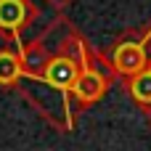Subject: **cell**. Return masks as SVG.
Here are the masks:
<instances>
[{
  "mask_svg": "<svg viewBox=\"0 0 151 151\" xmlns=\"http://www.w3.org/2000/svg\"><path fill=\"white\" fill-rule=\"evenodd\" d=\"M40 19V8L32 0H0V40L5 45H24V32Z\"/></svg>",
  "mask_w": 151,
  "mask_h": 151,
  "instance_id": "obj_4",
  "label": "cell"
},
{
  "mask_svg": "<svg viewBox=\"0 0 151 151\" xmlns=\"http://www.w3.org/2000/svg\"><path fill=\"white\" fill-rule=\"evenodd\" d=\"M146 119H149V125H151V114H149V117H146Z\"/></svg>",
  "mask_w": 151,
  "mask_h": 151,
  "instance_id": "obj_8",
  "label": "cell"
},
{
  "mask_svg": "<svg viewBox=\"0 0 151 151\" xmlns=\"http://www.w3.org/2000/svg\"><path fill=\"white\" fill-rule=\"evenodd\" d=\"M122 90H125V96L149 117L151 114V61H149V66H146L143 72H138L135 77L122 80Z\"/></svg>",
  "mask_w": 151,
  "mask_h": 151,
  "instance_id": "obj_6",
  "label": "cell"
},
{
  "mask_svg": "<svg viewBox=\"0 0 151 151\" xmlns=\"http://www.w3.org/2000/svg\"><path fill=\"white\" fill-rule=\"evenodd\" d=\"M45 3H48V5H50L56 13H66V8H69L74 0H45Z\"/></svg>",
  "mask_w": 151,
  "mask_h": 151,
  "instance_id": "obj_7",
  "label": "cell"
},
{
  "mask_svg": "<svg viewBox=\"0 0 151 151\" xmlns=\"http://www.w3.org/2000/svg\"><path fill=\"white\" fill-rule=\"evenodd\" d=\"M101 56L119 82L135 77L151 61V24L119 32L109 42V48L101 50Z\"/></svg>",
  "mask_w": 151,
  "mask_h": 151,
  "instance_id": "obj_2",
  "label": "cell"
},
{
  "mask_svg": "<svg viewBox=\"0 0 151 151\" xmlns=\"http://www.w3.org/2000/svg\"><path fill=\"white\" fill-rule=\"evenodd\" d=\"M114 80H117V77H114V72L109 69V64L104 61L101 50L93 48V53H90L85 69H82L80 80H77V88H74V93H72V111H74V117H80L82 111H88V109H93L98 101H104V96L111 90Z\"/></svg>",
  "mask_w": 151,
  "mask_h": 151,
  "instance_id": "obj_3",
  "label": "cell"
},
{
  "mask_svg": "<svg viewBox=\"0 0 151 151\" xmlns=\"http://www.w3.org/2000/svg\"><path fill=\"white\" fill-rule=\"evenodd\" d=\"M21 74H24V56H21V48H16V45L0 48V88L16 90V85L21 82Z\"/></svg>",
  "mask_w": 151,
  "mask_h": 151,
  "instance_id": "obj_5",
  "label": "cell"
},
{
  "mask_svg": "<svg viewBox=\"0 0 151 151\" xmlns=\"http://www.w3.org/2000/svg\"><path fill=\"white\" fill-rule=\"evenodd\" d=\"M90 53L93 45L66 13H56L37 37L21 45L24 74L16 93L56 133H72L77 125L72 93Z\"/></svg>",
  "mask_w": 151,
  "mask_h": 151,
  "instance_id": "obj_1",
  "label": "cell"
}]
</instances>
